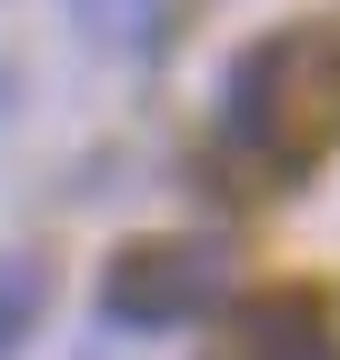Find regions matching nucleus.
Returning a JSON list of instances; mask_svg holds the SVG:
<instances>
[{
  "label": "nucleus",
  "instance_id": "7ed1b4c3",
  "mask_svg": "<svg viewBox=\"0 0 340 360\" xmlns=\"http://www.w3.org/2000/svg\"><path fill=\"white\" fill-rule=\"evenodd\" d=\"M40 300H51V270H40V250H0V360H11V350L40 330Z\"/></svg>",
  "mask_w": 340,
  "mask_h": 360
},
{
  "label": "nucleus",
  "instance_id": "f03ea898",
  "mask_svg": "<svg viewBox=\"0 0 340 360\" xmlns=\"http://www.w3.org/2000/svg\"><path fill=\"white\" fill-rule=\"evenodd\" d=\"M200 360H340V330L310 290H261V300H230V321L200 340Z\"/></svg>",
  "mask_w": 340,
  "mask_h": 360
},
{
  "label": "nucleus",
  "instance_id": "20e7f679",
  "mask_svg": "<svg viewBox=\"0 0 340 360\" xmlns=\"http://www.w3.org/2000/svg\"><path fill=\"white\" fill-rule=\"evenodd\" d=\"M91 40H120V51H150L160 40V0H70Z\"/></svg>",
  "mask_w": 340,
  "mask_h": 360
},
{
  "label": "nucleus",
  "instance_id": "f257e3e1",
  "mask_svg": "<svg viewBox=\"0 0 340 360\" xmlns=\"http://www.w3.org/2000/svg\"><path fill=\"white\" fill-rule=\"evenodd\" d=\"M210 310H230L221 240H131L100 270V321H120V330H190Z\"/></svg>",
  "mask_w": 340,
  "mask_h": 360
}]
</instances>
